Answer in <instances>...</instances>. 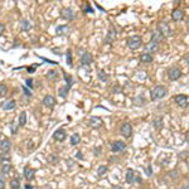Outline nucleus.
Segmentation results:
<instances>
[{"label": "nucleus", "instance_id": "1", "mask_svg": "<svg viewBox=\"0 0 189 189\" xmlns=\"http://www.w3.org/2000/svg\"><path fill=\"white\" fill-rule=\"evenodd\" d=\"M150 95H151V100H154V101L155 100H160V99H163V97L167 95V88L164 86H156L155 88L151 90Z\"/></svg>", "mask_w": 189, "mask_h": 189}, {"label": "nucleus", "instance_id": "2", "mask_svg": "<svg viewBox=\"0 0 189 189\" xmlns=\"http://www.w3.org/2000/svg\"><path fill=\"white\" fill-rule=\"evenodd\" d=\"M127 46L131 49H137V48L141 46V38H140L139 35H132L130 37L129 39H127Z\"/></svg>", "mask_w": 189, "mask_h": 189}, {"label": "nucleus", "instance_id": "3", "mask_svg": "<svg viewBox=\"0 0 189 189\" xmlns=\"http://www.w3.org/2000/svg\"><path fill=\"white\" fill-rule=\"evenodd\" d=\"M168 76L172 81H176L182 77V71L178 68V67H173V68H170L168 71Z\"/></svg>", "mask_w": 189, "mask_h": 189}, {"label": "nucleus", "instance_id": "4", "mask_svg": "<svg viewBox=\"0 0 189 189\" xmlns=\"http://www.w3.org/2000/svg\"><path fill=\"white\" fill-rule=\"evenodd\" d=\"M159 32L163 37H169V35H172V29H170L169 27V24L165 23V22H161L159 24Z\"/></svg>", "mask_w": 189, "mask_h": 189}, {"label": "nucleus", "instance_id": "5", "mask_svg": "<svg viewBox=\"0 0 189 189\" xmlns=\"http://www.w3.org/2000/svg\"><path fill=\"white\" fill-rule=\"evenodd\" d=\"M120 131H121V134H123V136L130 137V136L132 135V126H131L129 123H124L123 126H121Z\"/></svg>", "mask_w": 189, "mask_h": 189}, {"label": "nucleus", "instance_id": "6", "mask_svg": "<svg viewBox=\"0 0 189 189\" xmlns=\"http://www.w3.org/2000/svg\"><path fill=\"white\" fill-rule=\"evenodd\" d=\"M174 100L176 102V105H179L180 107H187L188 106V97L185 95H176Z\"/></svg>", "mask_w": 189, "mask_h": 189}, {"label": "nucleus", "instance_id": "7", "mask_svg": "<svg viewBox=\"0 0 189 189\" xmlns=\"http://www.w3.org/2000/svg\"><path fill=\"white\" fill-rule=\"evenodd\" d=\"M125 148H126V144L124 143V141H114L112 143V151L114 153H120V151H123V150H125Z\"/></svg>", "mask_w": 189, "mask_h": 189}, {"label": "nucleus", "instance_id": "8", "mask_svg": "<svg viewBox=\"0 0 189 189\" xmlns=\"http://www.w3.org/2000/svg\"><path fill=\"white\" fill-rule=\"evenodd\" d=\"M66 136H67V134L63 129H58V130H56L53 132V139L57 140V141H63V140L66 139Z\"/></svg>", "mask_w": 189, "mask_h": 189}, {"label": "nucleus", "instance_id": "9", "mask_svg": "<svg viewBox=\"0 0 189 189\" xmlns=\"http://www.w3.org/2000/svg\"><path fill=\"white\" fill-rule=\"evenodd\" d=\"M43 105L47 106V107H53L54 105H56V100H54L53 96L47 95L44 99H43Z\"/></svg>", "mask_w": 189, "mask_h": 189}, {"label": "nucleus", "instance_id": "10", "mask_svg": "<svg viewBox=\"0 0 189 189\" xmlns=\"http://www.w3.org/2000/svg\"><path fill=\"white\" fill-rule=\"evenodd\" d=\"M81 63L82 64H91L92 63V56L88 53V52H86V53H83L82 54V57H81Z\"/></svg>", "mask_w": 189, "mask_h": 189}, {"label": "nucleus", "instance_id": "11", "mask_svg": "<svg viewBox=\"0 0 189 189\" xmlns=\"http://www.w3.org/2000/svg\"><path fill=\"white\" fill-rule=\"evenodd\" d=\"M172 18H173L175 22H179V20H182L183 18H184V13H183L180 9H175L173 13H172Z\"/></svg>", "mask_w": 189, "mask_h": 189}, {"label": "nucleus", "instance_id": "12", "mask_svg": "<svg viewBox=\"0 0 189 189\" xmlns=\"http://www.w3.org/2000/svg\"><path fill=\"white\" fill-rule=\"evenodd\" d=\"M88 125H90V126H92V127H100V126L102 125V120H101L100 117L93 116V117H91V119H90Z\"/></svg>", "mask_w": 189, "mask_h": 189}, {"label": "nucleus", "instance_id": "13", "mask_svg": "<svg viewBox=\"0 0 189 189\" xmlns=\"http://www.w3.org/2000/svg\"><path fill=\"white\" fill-rule=\"evenodd\" d=\"M62 16L64 18V19L73 20V19H75V13H73L71 9H63L62 10Z\"/></svg>", "mask_w": 189, "mask_h": 189}, {"label": "nucleus", "instance_id": "14", "mask_svg": "<svg viewBox=\"0 0 189 189\" xmlns=\"http://www.w3.org/2000/svg\"><path fill=\"white\" fill-rule=\"evenodd\" d=\"M158 48H159V43L150 40V42H149V44L146 46V51H148V52H156V51H158Z\"/></svg>", "mask_w": 189, "mask_h": 189}, {"label": "nucleus", "instance_id": "15", "mask_svg": "<svg viewBox=\"0 0 189 189\" xmlns=\"http://www.w3.org/2000/svg\"><path fill=\"white\" fill-rule=\"evenodd\" d=\"M24 176H25L28 180H32L34 178V170L25 167V168H24Z\"/></svg>", "mask_w": 189, "mask_h": 189}, {"label": "nucleus", "instance_id": "16", "mask_svg": "<svg viewBox=\"0 0 189 189\" xmlns=\"http://www.w3.org/2000/svg\"><path fill=\"white\" fill-rule=\"evenodd\" d=\"M134 180H135V176H134V170L132 169H127V172H126V183L132 184Z\"/></svg>", "mask_w": 189, "mask_h": 189}, {"label": "nucleus", "instance_id": "17", "mask_svg": "<svg viewBox=\"0 0 189 189\" xmlns=\"http://www.w3.org/2000/svg\"><path fill=\"white\" fill-rule=\"evenodd\" d=\"M140 61H141L143 63H151L153 62V57H151L149 53H144L140 56Z\"/></svg>", "mask_w": 189, "mask_h": 189}, {"label": "nucleus", "instance_id": "18", "mask_svg": "<svg viewBox=\"0 0 189 189\" xmlns=\"http://www.w3.org/2000/svg\"><path fill=\"white\" fill-rule=\"evenodd\" d=\"M10 146H11V144H10V141L7 139V140H3L1 143H0V149H1L3 151H9L10 150Z\"/></svg>", "mask_w": 189, "mask_h": 189}, {"label": "nucleus", "instance_id": "19", "mask_svg": "<svg viewBox=\"0 0 189 189\" xmlns=\"http://www.w3.org/2000/svg\"><path fill=\"white\" fill-rule=\"evenodd\" d=\"M164 38V37L160 34L159 30H155V32H153V35H151V40L153 42H156V43H159V42Z\"/></svg>", "mask_w": 189, "mask_h": 189}, {"label": "nucleus", "instance_id": "20", "mask_svg": "<svg viewBox=\"0 0 189 189\" xmlns=\"http://www.w3.org/2000/svg\"><path fill=\"white\" fill-rule=\"evenodd\" d=\"M20 25H22V30H23V32H28V30L32 28L29 20H27V19H23V20L20 22Z\"/></svg>", "mask_w": 189, "mask_h": 189}, {"label": "nucleus", "instance_id": "21", "mask_svg": "<svg viewBox=\"0 0 189 189\" xmlns=\"http://www.w3.org/2000/svg\"><path fill=\"white\" fill-rule=\"evenodd\" d=\"M15 107V101H7V102H4L3 103V108L4 110H13Z\"/></svg>", "mask_w": 189, "mask_h": 189}, {"label": "nucleus", "instance_id": "22", "mask_svg": "<svg viewBox=\"0 0 189 189\" xmlns=\"http://www.w3.org/2000/svg\"><path fill=\"white\" fill-rule=\"evenodd\" d=\"M80 141H81V136L78 135V134H73V135L71 136V145L75 146V145H77Z\"/></svg>", "mask_w": 189, "mask_h": 189}, {"label": "nucleus", "instance_id": "23", "mask_svg": "<svg viewBox=\"0 0 189 189\" xmlns=\"http://www.w3.org/2000/svg\"><path fill=\"white\" fill-rule=\"evenodd\" d=\"M99 80L101 81V82H107L108 81V76L105 73V71H99Z\"/></svg>", "mask_w": 189, "mask_h": 189}, {"label": "nucleus", "instance_id": "24", "mask_svg": "<svg viewBox=\"0 0 189 189\" xmlns=\"http://www.w3.org/2000/svg\"><path fill=\"white\" fill-rule=\"evenodd\" d=\"M10 188H11V189H19V188H20V182H19V179H11V180H10Z\"/></svg>", "mask_w": 189, "mask_h": 189}, {"label": "nucleus", "instance_id": "25", "mask_svg": "<svg viewBox=\"0 0 189 189\" xmlns=\"http://www.w3.org/2000/svg\"><path fill=\"white\" fill-rule=\"evenodd\" d=\"M48 161L52 163V164H57L59 161V158L56 154H51V155H48Z\"/></svg>", "mask_w": 189, "mask_h": 189}, {"label": "nucleus", "instance_id": "26", "mask_svg": "<svg viewBox=\"0 0 189 189\" xmlns=\"http://www.w3.org/2000/svg\"><path fill=\"white\" fill-rule=\"evenodd\" d=\"M107 172H108V168H107V167H105V165H101V167H99V169H97V174H99L100 176L105 175Z\"/></svg>", "mask_w": 189, "mask_h": 189}, {"label": "nucleus", "instance_id": "27", "mask_svg": "<svg viewBox=\"0 0 189 189\" xmlns=\"http://www.w3.org/2000/svg\"><path fill=\"white\" fill-rule=\"evenodd\" d=\"M68 91H69V87L68 86H64V87H62L59 90V96L62 97V99H64V97L68 95Z\"/></svg>", "mask_w": 189, "mask_h": 189}, {"label": "nucleus", "instance_id": "28", "mask_svg": "<svg viewBox=\"0 0 189 189\" xmlns=\"http://www.w3.org/2000/svg\"><path fill=\"white\" fill-rule=\"evenodd\" d=\"M25 124H27V114L25 112H22L20 116H19V125L24 126Z\"/></svg>", "mask_w": 189, "mask_h": 189}, {"label": "nucleus", "instance_id": "29", "mask_svg": "<svg viewBox=\"0 0 189 189\" xmlns=\"http://www.w3.org/2000/svg\"><path fill=\"white\" fill-rule=\"evenodd\" d=\"M154 127L155 129H161L163 127V119L161 117H156L154 120Z\"/></svg>", "mask_w": 189, "mask_h": 189}, {"label": "nucleus", "instance_id": "30", "mask_svg": "<svg viewBox=\"0 0 189 189\" xmlns=\"http://www.w3.org/2000/svg\"><path fill=\"white\" fill-rule=\"evenodd\" d=\"M10 170H11V165H10V164H8V163H5L4 165H3V168H1V173H3L4 175H5V174H9Z\"/></svg>", "mask_w": 189, "mask_h": 189}, {"label": "nucleus", "instance_id": "31", "mask_svg": "<svg viewBox=\"0 0 189 189\" xmlns=\"http://www.w3.org/2000/svg\"><path fill=\"white\" fill-rule=\"evenodd\" d=\"M114 38H115V32H114V30H111V32H108V34L106 37V43H112Z\"/></svg>", "mask_w": 189, "mask_h": 189}, {"label": "nucleus", "instance_id": "32", "mask_svg": "<svg viewBox=\"0 0 189 189\" xmlns=\"http://www.w3.org/2000/svg\"><path fill=\"white\" fill-rule=\"evenodd\" d=\"M69 30V27H67V25H62V27H58L57 28V33L58 34H63L66 32H68Z\"/></svg>", "mask_w": 189, "mask_h": 189}, {"label": "nucleus", "instance_id": "33", "mask_svg": "<svg viewBox=\"0 0 189 189\" xmlns=\"http://www.w3.org/2000/svg\"><path fill=\"white\" fill-rule=\"evenodd\" d=\"M63 76H64V80H66V82H67V86H68V87L71 88L72 83H73V81H72V77H71L69 75H67V73H63Z\"/></svg>", "mask_w": 189, "mask_h": 189}, {"label": "nucleus", "instance_id": "34", "mask_svg": "<svg viewBox=\"0 0 189 189\" xmlns=\"http://www.w3.org/2000/svg\"><path fill=\"white\" fill-rule=\"evenodd\" d=\"M8 92V87L4 83H0V96H5Z\"/></svg>", "mask_w": 189, "mask_h": 189}, {"label": "nucleus", "instance_id": "35", "mask_svg": "<svg viewBox=\"0 0 189 189\" xmlns=\"http://www.w3.org/2000/svg\"><path fill=\"white\" fill-rule=\"evenodd\" d=\"M67 64L69 67H72V53H71V51L67 52Z\"/></svg>", "mask_w": 189, "mask_h": 189}, {"label": "nucleus", "instance_id": "36", "mask_svg": "<svg viewBox=\"0 0 189 189\" xmlns=\"http://www.w3.org/2000/svg\"><path fill=\"white\" fill-rule=\"evenodd\" d=\"M5 188V178H4V174L1 173L0 174V189H4Z\"/></svg>", "mask_w": 189, "mask_h": 189}, {"label": "nucleus", "instance_id": "37", "mask_svg": "<svg viewBox=\"0 0 189 189\" xmlns=\"http://www.w3.org/2000/svg\"><path fill=\"white\" fill-rule=\"evenodd\" d=\"M56 76H57L56 71H49V73H48V78H54Z\"/></svg>", "mask_w": 189, "mask_h": 189}, {"label": "nucleus", "instance_id": "38", "mask_svg": "<svg viewBox=\"0 0 189 189\" xmlns=\"http://www.w3.org/2000/svg\"><path fill=\"white\" fill-rule=\"evenodd\" d=\"M146 175H148V176H151V175H153V169H151L150 165H149L148 168H146Z\"/></svg>", "mask_w": 189, "mask_h": 189}, {"label": "nucleus", "instance_id": "39", "mask_svg": "<svg viewBox=\"0 0 189 189\" xmlns=\"http://www.w3.org/2000/svg\"><path fill=\"white\" fill-rule=\"evenodd\" d=\"M101 150H102V149H101V146H99V148H95V149H93L95 155H96V156H97V155H100V154H101Z\"/></svg>", "mask_w": 189, "mask_h": 189}, {"label": "nucleus", "instance_id": "40", "mask_svg": "<svg viewBox=\"0 0 189 189\" xmlns=\"http://www.w3.org/2000/svg\"><path fill=\"white\" fill-rule=\"evenodd\" d=\"M23 91H24V92H25V95H27V96H29V97H30V96H32V92H30V91H29V90H27L25 87H23Z\"/></svg>", "mask_w": 189, "mask_h": 189}, {"label": "nucleus", "instance_id": "41", "mask_svg": "<svg viewBox=\"0 0 189 189\" xmlns=\"http://www.w3.org/2000/svg\"><path fill=\"white\" fill-rule=\"evenodd\" d=\"M86 11H87V13H88V11H90V13H93V9H92V8H91V7H90V5L87 4V5H86Z\"/></svg>", "mask_w": 189, "mask_h": 189}, {"label": "nucleus", "instance_id": "42", "mask_svg": "<svg viewBox=\"0 0 189 189\" xmlns=\"http://www.w3.org/2000/svg\"><path fill=\"white\" fill-rule=\"evenodd\" d=\"M27 84L29 87H33V80H27Z\"/></svg>", "mask_w": 189, "mask_h": 189}, {"label": "nucleus", "instance_id": "43", "mask_svg": "<svg viewBox=\"0 0 189 189\" xmlns=\"http://www.w3.org/2000/svg\"><path fill=\"white\" fill-rule=\"evenodd\" d=\"M3 32H4V24L0 23V35L3 34Z\"/></svg>", "mask_w": 189, "mask_h": 189}, {"label": "nucleus", "instance_id": "44", "mask_svg": "<svg viewBox=\"0 0 189 189\" xmlns=\"http://www.w3.org/2000/svg\"><path fill=\"white\" fill-rule=\"evenodd\" d=\"M76 156H77V158H78V159H82V158H83V156H82V154H81V153H80V151H78V153H77V154H76Z\"/></svg>", "mask_w": 189, "mask_h": 189}, {"label": "nucleus", "instance_id": "45", "mask_svg": "<svg viewBox=\"0 0 189 189\" xmlns=\"http://www.w3.org/2000/svg\"><path fill=\"white\" fill-rule=\"evenodd\" d=\"M34 68H35V66H33V67H30V68H29L28 71H29L30 73H33V71H34Z\"/></svg>", "mask_w": 189, "mask_h": 189}, {"label": "nucleus", "instance_id": "46", "mask_svg": "<svg viewBox=\"0 0 189 189\" xmlns=\"http://www.w3.org/2000/svg\"><path fill=\"white\" fill-rule=\"evenodd\" d=\"M112 189H124V188L121 187V185H115V187H114Z\"/></svg>", "mask_w": 189, "mask_h": 189}, {"label": "nucleus", "instance_id": "47", "mask_svg": "<svg viewBox=\"0 0 189 189\" xmlns=\"http://www.w3.org/2000/svg\"><path fill=\"white\" fill-rule=\"evenodd\" d=\"M25 189H33V187L30 185V184H27V185H25Z\"/></svg>", "mask_w": 189, "mask_h": 189}, {"label": "nucleus", "instance_id": "48", "mask_svg": "<svg viewBox=\"0 0 189 189\" xmlns=\"http://www.w3.org/2000/svg\"><path fill=\"white\" fill-rule=\"evenodd\" d=\"M135 180H136V182H137V183H140V182H141V178H136V179H135Z\"/></svg>", "mask_w": 189, "mask_h": 189}, {"label": "nucleus", "instance_id": "49", "mask_svg": "<svg viewBox=\"0 0 189 189\" xmlns=\"http://www.w3.org/2000/svg\"><path fill=\"white\" fill-rule=\"evenodd\" d=\"M183 189H189V188H188V185H184V187H183Z\"/></svg>", "mask_w": 189, "mask_h": 189}, {"label": "nucleus", "instance_id": "50", "mask_svg": "<svg viewBox=\"0 0 189 189\" xmlns=\"http://www.w3.org/2000/svg\"><path fill=\"white\" fill-rule=\"evenodd\" d=\"M0 137H1V132H0Z\"/></svg>", "mask_w": 189, "mask_h": 189}]
</instances>
